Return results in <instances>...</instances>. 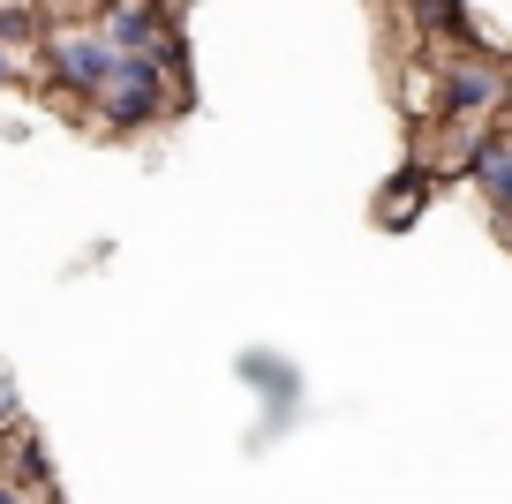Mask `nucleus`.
<instances>
[{
    "label": "nucleus",
    "mask_w": 512,
    "mask_h": 504,
    "mask_svg": "<svg viewBox=\"0 0 512 504\" xmlns=\"http://www.w3.org/2000/svg\"><path fill=\"white\" fill-rule=\"evenodd\" d=\"M98 106H106V121H113V128H144L151 113H166V83H159V61L128 53V61L113 68L106 83H98Z\"/></svg>",
    "instance_id": "obj_1"
},
{
    "label": "nucleus",
    "mask_w": 512,
    "mask_h": 504,
    "mask_svg": "<svg viewBox=\"0 0 512 504\" xmlns=\"http://www.w3.org/2000/svg\"><path fill=\"white\" fill-rule=\"evenodd\" d=\"M46 61H53V76L68 83V91H83V98H98V83L121 68V53L113 46H98V38H53L46 46Z\"/></svg>",
    "instance_id": "obj_2"
},
{
    "label": "nucleus",
    "mask_w": 512,
    "mask_h": 504,
    "mask_svg": "<svg viewBox=\"0 0 512 504\" xmlns=\"http://www.w3.org/2000/svg\"><path fill=\"white\" fill-rule=\"evenodd\" d=\"M497 98H505V76H497V68H452V83H445V106L452 113H490Z\"/></svg>",
    "instance_id": "obj_3"
},
{
    "label": "nucleus",
    "mask_w": 512,
    "mask_h": 504,
    "mask_svg": "<svg viewBox=\"0 0 512 504\" xmlns=\"http://www.w3.org/2000/svg\"><path fill=\"white\" fill-rule=\"evenodd\" d=\"M467 166H475L482 196L512 219V143H475V151H467Z\"/></svg>",
    "instance_id": "obj_4"
},
{
    "label": "nucleus",
    "mask_w": 512,
    "mask_h": 504,
    "mask_svg": "<svg viewBox=\"0 0 512 504\" xmlns=\"http://www.w3.org/2000/svg\"><path fill=\"white\" fill-rule=\"evenodd\" d=\"M415 16L430 23V31H445V38H460V31H467V16H460V0H415Z\"/></svg>",
    "instance_id": "obj_5"
},
{
    "label": "nucleus",
    "mask_w": 512,
    "mask_h": 504,
    "mask_svg": "<svg viewBox=\"0 0 512 504\" xmlns=\"http://www.w3.org/2000/svg\"><path fill=\"white\" fill-rule=\"evenodd\" d=\"M422 189H430V181H422V174H407L400 189L384 196V219H392V226H407V219H415V204H422Z\"/></svg>",
    "instance_id": "obj_6"
},
{
    "label": "nucleus",
    "mask_w": 512,
    "mask_h": 504,
    "mask_svg": "<svg viewBox=\"0 0 512 504\" xmlns=\"http://www.w3.org/2000/svg\"><path fill=\"white\" fill-rule=\"evenodd\" d=\"M0 38H31V8H8V16H0Z\"/></svg>",
    "instance_id": "obj_7"
},
{
    "label": "nucleus",
    "mask_w": 512,
    "mask_h": 504,
    "mask_svg": "<svg viewBox=\"0 0 512 504\" xmlns=\"http://www.w3.org/2000/svg\"><path fill=\"white\" fill-rule=\"evenodd\" d=\"M0 83H8V53H0Z\"/></svg>",
    "instance_id": "obj_8"
}]
</instances>
